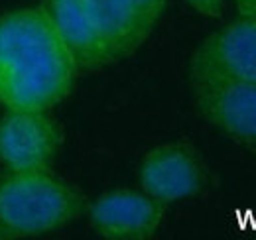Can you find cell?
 Segmentation results:
<instances>
[{
	"instance_id": "obj_1",
	"label": "cell",
	"mask_w": 256,
	"mask_h": 240,
	"mask_svg": "<svg viewBox=\"0 0 256 240\" xmlns=\"http://www.w3.org/2000/svg\"><path fill=\"white\" fill-rule=\"evenodd\" d=\"M79 75L62 34L42 6L0 16V104L44 110L69 96Z\"/></svg>"
},
{
	"instance_id": "obj_2",
	"label": "cell",
	"mask_w": 256,
	"mask_h": 240,
	"mask_svg": "<svg viewBox=\"0 0 256 240\" xmlns=\"http://www.w3.org/2000/svg\"><path fill=\"white\" fill-rule=\"evenodd\" d=\"M77 71H96L132 56L154 32L166 0H44Z\"/></svg>"
},
{
	"instance_id": "obj_3",
	"label": "cell",
	"mask_w": 256,
	"mask_h": 240,
	"mask_svg": "<svg viewBox=\"0 0 256 240\" xmlns=\"http://www.w3.org/2000/svg\"><path fill=\"white\" fill-rule=\"evenodd\" d=\"M85 210L87 199L50 170L0 174V230L6 240L54 232Z\"/></svg>"
},
{
	"instance_id": "obj_4",
	"label": "cell",
	"mask_w": 256,
	"mask_h": 240,
	"mask_svg": "<svg viewBox=\"0 0 256 240\" xmlns=\"http://www.w3.org/2000/svg\"><path fill=\"white\" fill-rule=\"evenodd\" d=\"M192 87L256 83V14L238 16L205 38L190 60Z\"/></svg>"
},
{
	"instance_id": "obj_5",
	"label": "cell",
	"mask_w": 256,
	"mask_h": 240,
	"mask_svg": "<svg viewBox=\"0 0 256 240\" xmlns=\"http://www.w3.org/2000/svg\"><path fill=\"white\" fill-rule=\"evenodd\" d=\"M62 130L44 110H8L0 118V166L8 172L50 170Z\"/></svg>"
},
{
	"instance_id": "obj_6",
	"label": "cell",
	"mask_w": 256,
	"mask_h": 240,
	"mask_svg": "<svg viewBox=\"0 0 256 240\" xmlns=\"http://www.w3.org/2000/svg\"><path fill=\"white\" fill-rule=\"evenodd\" d=\"M146 195L172 205L193 197L205 187V168L197 150L188 142H168L146 152L138 170Z\"/></svg>"
},
{
	"instance_id": "obj_7",
	"label": "cell",
	"mask_w": 256,
	"mask_h": 240,
	"mask_svg": "<svg viewBox=\"0 0 256 240\" xmlns=\"http://www.w3.org/2000/svg\"><path fill=\"white\" fill-rule=\"evenodd\" d=\"M91 226L102 238L148 240L160 228L166 205L144 191L112 189L89 205Z\"/></svg>"
},
{
	"instance_id": "obj_8",
	"label": "cell",
	"mask_w": 256,
	"mask_h": 240,
	"mask_svg": "<svg viewBox=\"0 0 256 240\" xmlns=\"http://www.w3.org/2000/svg\"><path fill=\"white\" fill-rule=\"evenodd\" d=\"M199 114L256 154V83L192 87Z\"/></svg>"
},
{
	"instance_id": "obj_9",
	"label": "cell",
	"mask_w": 256,
	"mask_h": 240,
	"mask_svg": "<svg viewBox=\"0 0 256 240\" xmlns=\"http://www.w3.org/2000/svg\"><path fill=\"white\" fill-rule=\"evenodd\" d=\"M195 12L207 16V18H219L224 10L226 0H186Z\"/></svg>"
},
{
	"instance_id": "obj_10",
	"label": "cell",
	"mask_w": 256,
	"mask_h": 240,
	"mask_svg": "<svg viewBox=\"0 0 256 240\" xmlns=\"http://www.w3.org/2000/svg\"><path fill=\"white\" fill-rule=\"evenodd\" d=\"M238 16H254L256 14V0H232Z\"/></svg>"
},
{
	"instance_id": "obj_11",
	"label": "cell",
	"mask_w": 256,
	"mask_h": 240,
	"mask_svg": "<svg viewBox=\"0 0 256 240\" xmlns=\"http://www.w3.org/2000/svg\"><path fill=\"white\" fill-rule=\"evenodd\" d=\"M0 240H6V236H4V232L0 230Z\"/></svg>"
}]
</instances>
